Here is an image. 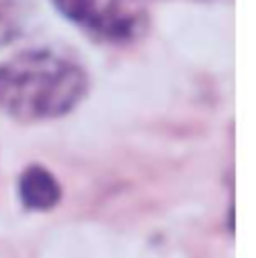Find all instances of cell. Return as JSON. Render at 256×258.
<instances>
[{"instance_id": "obj_1", "label": "cell", "mask_w": 256, "mask_h": 258, "mask_svg": "<svg viewBox=\"0 0 256 258\" xmlns=\"http://www.w3.org/2000/svg\"><path fill=\"white\" fill-rule=\"evenodd\" d=\"M91 91L84 61L61 45L25 48L0 61V113L41 125L73 113Z\"/></svg>"}, {"instance_id": "obj_3", "label": "cell", "mask_w": 256, "mask_h": 258, "mask_svg": "<svg viewBox=\"0 0 256 258\" xmlns=\"http://www.w3.org/2000/svg\"><path fill=\"white\" fill-rule=\"evenodd\" d=\"M16 195L25 211L48 213L59 206L63 197V186L48 165L30 163L21 170L16 179Z\"/></svg>"}, {"instance_id": "obj_2", "label": "cell", "mask_w": 256, "mask_h": 258, "mask_svg": "<svg viewBox=\"0 0 256 258\" xmlns=\"http://www.w3.org/2000/svg\"><path fill=\"white\" fill-rule=\"evenodd\" d=\"M52 5L100 43L132 45L150 30L145 0H52Z\"/></svg>"}]
</instances>
